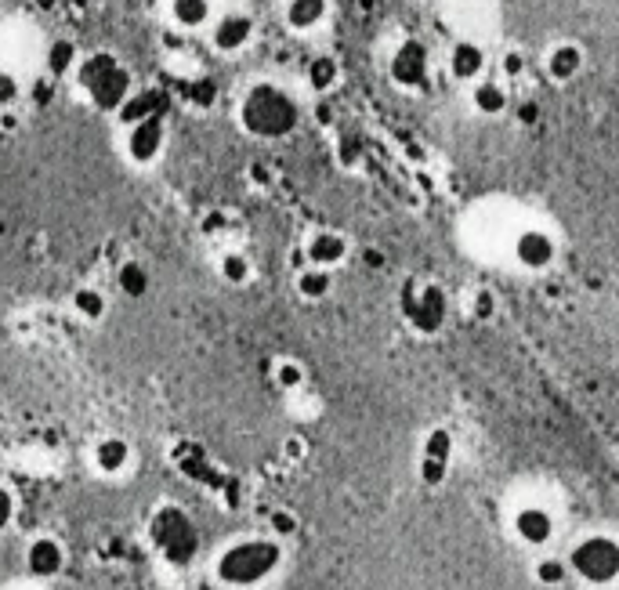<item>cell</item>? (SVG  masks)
Here are the masks:
<instances>
[{
	"instance_id": "14",
	"label": "cell",
	"mask_w": 619,
	"mask_h": 590,
	"mask_svg": "<svg viewBox=\"0 0 619 590\" xmlns=\"http://www.w3.org/2000/svg\"><path fill=\"white\" fill-rule=\"evenodd\" d=\"M449 73H453V80H460V84H478L482 73H486V51L478 48V44H471V40L453 44V48H449Z\"/></svg>"
},
{
	"instance_id": "32",
	"label": "cell",
	"mask_w": 619,
	"mask_h": 590,
	"mask_svg": "<svg viewBox=\"0 0 619 590\" xmlns=\"http://www.w3.org/2000/svg\"><path fill=\"white\" fill-rule=\"evenodd\" d=\"M268 529H272L276 536H294L297 533V518L290 511H283V507H279V511L268 514Z\"/></svg>"
},
{
	"instance_id": "10",
	"label": "cell",
	"mask_w": 619,
	"mask_h": 590,
	"mask_svg": "<svg viewBox=\"0 0 619 590\" xmlns=\"http://www.w3.org/2000/svg\"><path fill=\"white\" fill-rule=\"evenodd\" d=\"M511 529H515V536L525 547H547L554 540V533H558V522H554V514L543 504H522L511 514Z\"/></svg>"
},
{
	"instance_id": "3",
	"label": "cell",
	"mask_w": 619,
	"mask_h": 590,
	"mask_svg": "<svg viewBox=\"0 0 619 590\" xmlns=\"http://www.w3.org/2000/svg\"><path fill=\"white\" fill-rule=\"evenodd\" d=\"M77 84L91 98V105L102 109V113H120V105L134 95L131 69L116 55H109V51H91V55L80 58Z\"/></svg>"
},
{
	"instance_id": "25",
	"label": "cell",
	"mask_w": 619,
	"mask_h": 590,
	"mask_svg": "<svg viewBox=\"0 0 619 590\" xmlns=\"http://www.w3.org/2000/svg\"><path fill=\"white\" fill-rule=\"evenodd\" d=\"M308 87H312L315 95H323V91H330V87L337 84V77H341V66H337L330 55H315L312 62H308Z\"/></svg>"
},
{
	"instance_id": "29",
	"label": "cell",
	"mask_w": 619,
	"mask_h": 590,
	"mask_svg": "<svg viewBox=\"0 0 619 590\" xmlns=\"http://www.w3.org/2000/svg\"><path fill=\"white\" fill-rule=\"evenodd\" d=\"M272 381H276V388L283 391H294L305 384V366L297 359H279L276 362V370H272Z\"/></svg>"
},
{
	"instance_id": "4",
	"label": "cell",
	"mask_w": 619,
	"mask_h": 590,
	"mask_svg": "<svg viewBox=\"0 0 619 590\" xmlns=\"http://www.w3.org/2000/svg\"><path fill=\"white\" fill-rule=\"evenodd\" d=\"M149 540L153 547L160 551V558L167 565H192V558L200 554V533H196V525L192 518L181 507L174 504H163L156 507V514L149 518Z\"/></svg>"
},
{
	"instance_id": "30",
	"label": "cell",
	"mask_w": 619,
	"mask_h": 590,
	"mask_svg": "<svg viewBox=\"0 0 619 590\" xmlns=\"http://www.w3.org/2000/svg\"><path fill=\"white\" fill-rule=\"evenodd\" d=\"M417 475H420V482H424L428 489H439V486H446L449 464H442V460H424V457H420Z\"/></svg>"
},
{
	"instance_id": "36",
	"label": "cell",
	"mask_w": 619,
	"mask_h": 590,
	"mask_svg": "<svg viewBox=\"0 0 619 590\" xmlns=\"http://www.w3.org/2000/svg\"><path fill=\"white\" fill-rule=\"evenodd\" d=\"M0 232H4V221H0Z\"/></svg>"
},
{
	"instance_id": "31",
	"label": "cell",
	"mask_w": 619,
	"mask_h": 590,
	"mask_svg": "<svg viewBox=\"0 0 619 590\" xmlns=\"http://www.w3.org/2000/svg\"><path fill=\"white\" fill-rule=\"evenodd\" d=\"M19 95H22L19 80L11 77L8 69H0V109H11V105L19 102Z\"/></svg>"
},
{
	"instance_id": "2",
	"label": "cell",
	"mask_w": 619,
	"mask_h": 590,
	"mask_svg": "<svg viewBox=\"0 0 619 590\" xmlns=\"http://www.w3.org/2000/svg\"><path fill=\"white\" fill-rule=\"evenodd\" d=\"M279 565H283V547L265 536H250V540H236L218 554L214 576L232 590H254L272 580Z\"/></svg>"
},
{
	"instance_id": "17",
	"label": "cell",
	"mask_w": 619,
	"mask_h": 590,
	"mask_svg": "<svg viewBox=\"0 0 619 590\" xmlns=\"http://www.w3.org/2000/svg\"><path fill=\"white\" fill-rule=\"evenodd\" d=\"M95 467L102 471V475H120V471H127V464H131V442L120 435H109L102 438L95 446Z\"/></svg>"
},
{
	"instance_id": "28",
	"label": "cell",
	"mask_w": 619,
	"mask_h": 590,
	"mask_svg": "<svg viewBox=\"0 0 619 590\" xmlns=\"http://www.w3.org/2000/svg\"><path fill=\"white\" fill-rule=\"evenodd\" d=\"M420 457H424V460H442V464H449V460H453V431H449V428H431L428 435H424Z\"/></svg>"
},
{
	"instance_id": "19",
	"label": "cell",
	"mask_w": 619,
	"mask_h": 590,
	"mask_svg": "<svg viewBox=\"0 0 619 590\" xmlns=\"http://www.w3.org/2000/svg\"><path fill=\"white\" fill-rule=\"evenodd\" d=\"M471 105H475V113L482 116H504L511 98H507V87L500 80H478L471 87Z\"/></svg>"
},
{
	"instance_id": "34",
	"label": "cell",
	"mask_w": 619,
	"mask_h": 590,
	"mask_svg": "<svg viewBox=\"0 0 619 590\" xmlns=\"http://www.w3.org/2000/svg\"><path fill=\"white\" fill-rule=\"evenodd\" d=\"M471 312H475V319H489V315H493V294H489V290H478Z\"/></svg>"
},
{
	"instance_id": "26",
	"label": "cell",
	"mask_w": 619,
	"mask_h": 590,
	"mask_svg": "<svg viewBox=\"0 0 619 590\" xmlns=\"http://www.w3.org/2000/svg\"><path fill=\"white\" fill-rule=\"evenodd\" d=\"M73 308H77L80 319H87V323H98V319H105V308H109V301H105L102 290H95V286H80L77 294H73Z\"/></svg>"
},
{
	"instance_id": "24",
	"label": "cell",
	"mask_w": 619,
	"mask_h": 590,
	"mask_svg": "<svg viewBox=\"0 0 619 590\" xmlns=\"http://www.w3.org/2000/svg\"><path fill=\"white\" fill-rule=\"evenodd\" d=\"M77 66H80V51H77V44L73 40H55L48 48V73L51 77H66V73H77Z\"/></svg>"
},
{
	"instance_id": "11",
	"label": "cell",
	"mask_w": 619,
	"mask_h": 590,
	"mask_svg": "<svg viewBox=\"0 0 619 590\" xmlns=\"http://www.w3.org/2000/svg\"><path fill=\"white\" fill-rule=\"evenodd\" d=\"M250 40H254V19L243 15V11H229V15H221L210 29V44L214 51L221 55H239L243 48H250Z\"/></svg>"
},
{
	"instance_id": "21",
	"label": "cell",
	"mask_w": 619,
	"mask_h": 590,
	"mask_svg": "<svg viewBox=\"0 0 619 590\" xmlns=\"http://www.w3.org/2000/svg\"><path fill=\"white\" fill-rule=\"evenodd\" d=\"M294 286H297V294L305 297V301H323V297L334 294V272L315 268V265H305L301 272H297Z\"/></svg>"
},
{
	"instance_id": "18",
	"label": "cell",
	"mask_w": 619,
	"mask_h": 590,
	"mask_svg": "<svg viewBox=\"0 0 619 590\" xmlns=\"http://www.w3.org/2000/svg\"><path fill=\"white\" fill-rule=\"evenodd\" d=\"M163 113V95L160 91H134L131 98H127L124 105H120V113H116V120L127 127L142 124V120H149V116H160Z\"/></svg>"
},
{
	"instance_id": "33",
	"label": "cell",
	"mask_w": 619,
	"mask_h": 590,
	"mask_svg": "<svg viewBox=\"0 0 619 590\" xmlns=\"http://www.w3.org/2000/svg\"><path fill=\"white\" fill-rule=\"evenodd\" d=\"M15 511H19V507H15V493L0 486V533H4V529L15 522Z\"/></svg>"
},
{
	"instance_id": "6",
	"label": "cell",
	"mask_w": 619,
	"mask_h": 590,
	"mask_svg": "<svg viewBox=\"0 0 619 590\" xmlns=\"http://www.w3.org/2000/svg\"><path fill=\"white\" fill-rule=\"evenodd\" d=\"M399 308H402L406 326H410L413 334H424V337L439 334L442 326H446V319H449L446 290L435 286V283H417V279H410V283L402 286Z\"/></svg>"
},
{
	"instance_id": "20",
	"label": "cell",
	"mask_w": 619,
	"mask_h": 590,
	"mask_svg": "<svg viewBox=\"0 0 619 590\" xmlns=\"http://www.w3.org/2000/svg\"><path fill=\"white\" fill-rule=\"evenodd\" d=\"M167 15L178 29L185 33H196L210 22V0H171L167 4Z\"/></svg>"
},
{
	"instance_id": "7",
	"label": "cell",
	"mask_w": 619,
	"mask_h": 590,
	"mask_svg": "<svg viewBox=\"0 0 619 590\" xmlns=\"http://www.w3.org/2000/svg\"><path fill=\"white\" fill-rule=\"evenodd\" d=\"M388 77L402 91H424L431 80V51L424 40H406L388 62Z\"/></svg>"
},
{
	"instance_id": "9",
	"label": "cell",
	"mask_w": 619,
	"mask_h": 590,
	"mask_svg": "<svg viewBox=\"0 0 619 590\" xmlns=\"http://www.w3.org/2000/svg\"><path fill=\"white\" fill-rule=\"evenodd\" d=\"M511 254H515L518 268H525V272H547L558 261V243H554L551 232L522 229L515 236V243H511Z\"/></svg>"
},
{
	"instance_id": "22",
	"label": "cell",
	"mask_w": 619,
	"mask_h": 590,
	"mask_svg": "<svg viewBox=\"0 0 619 590\" xmlns=\"http://www.w3.org/2000/svg\"><path fill=\"white\" fill-rule=\"evenodd\" d=\"M116 286H120V294L124 297L142 301V297L149 294L153 279H149V268H145L142 261H124V265L116 268Z\"/></svg>"
},
{
	"instance_id": "16",
	"label": "cell",
	"mask_w": 619,
	"mask_h": 590,
	"mask_svg": "<svg viewBox=\"0 0 619 590\" xmlns=\"http://www.w3.org/2000/svg\"><path fill=\"white\" fill-rule=\"evenodd\" d=\"M326 15H330V4H326V0H286V8H283V22L294 29V33H312V29L323 26Z\"/></svg>"
},
{
	"instance_id": "8",
	"label": "cell",
	"mask_w": 619,
	"mask_h": 590,
	"mask_svg": "<svg viewBox=\"0 0 619 590\" xmlns=\"http://www.w3.org/2000/svg\"><path fill=\"white\" fill-rule=\"evenodd\" d=\"M163 145H167V120H163V113L127 127V160L138 163V167H149V163L160 160Z\"/></svg>"
},
{
	"instance_id": "27",
	"label": "cell",
	"mask_w": 619,
	"mask_h": 590,
	"mask_svg": "<svg viewBox=\"0 0 619 590\" xmlns=\"http://www.w3.org/2000/svg\"><path fill=\"white\" fill-rule=\"evenodd\" d=\"M218 272H221V279H225V283L243 286V283H250V276H254V265H250L247 254H239V250H229V254H221Z\"/></svg>"
},
{
	"instance_id": "23",
	"label": "cell",
	"mask_w": 619,
	"mask_h": 590,
	"mask_svg": "<svg viewBox=\"0 0 619 590\" xmlns=\"http://www.w3.org/2000/svg\"><path fill=\"white\" fill-rule=\"evenodd\" d=\"M569 562H565L562 554H543V558H536L533 562V580L540 583V587L547 590H558L569 583Z\"/></svg>"
},
{
	"instance_id": "35",
	"label": "cell",
	"mask_w": 619,
	"mask_h": 590,
	"mask_svg": "<svg viewBox=\"0 0 619 590\" xmlns=\"http://www.w3.org/2000/svg\"><path fill=\"white\" fill-rule=\"evenodd\" d=\"M200 229L203 232H221V229H225V214H221V210H210L207 218H203Z\"/></svg>"
},
{
	"instance_id": "12",
	"label": "cell",
	"mask_w": 619,
	"mask_h": 590,
	"mask_svg": "<svg viewBox=\"0 0 619 590\" xmlns=\"http://www.w3.org/2000/svg\"><path fill=\"white\" fill-rule=\"evenodd\" d=\"M66 569V547L55 536H37L26 547V572L37 580H55L58 572Z\"/></svg>"
},
{
	"instance_id": "15",
	"label": "cell",
	"mask_w": 619,
	"mask_h": 590,
	"mask_svg": "<svg viewBox=\"0 0 619 590\" xmlns=\"http://www.w3.org/2000/svg\"><path fill=\"white\" fill-rule=\"evenodd\" d=\"M583 62H587V55H583L580 44H572V40H558L551 51H547V58H543V66H547V73H551V80H572L580 77Z\"/></svg>"
},
{
	"instance_id": "1",
	"label": "cell",
	"mask_w": 619,
	"mask_h": 590,
	"mask_svg": "<svg viewBox=\"0 0 619 590\" xmlns=\"http://www.w3.org/2000/svg\"><path fill=\"white\" fill-rule=\"evenodd\" d=\"M301 124V105L297 98L279 84H254L247 95L239 98V127L250 134V138H261V142H279V138H290Z\"/></svg>"
},
{
	"instance_id": "13",
	"label": "cell",
	"mask_w": 619,
	"mask_h": 590,
	"mask_svg": "<svg viewBox=\"0 0 619 590\" xmlns=\"http://www.w3.org/2000/svg\"><path fill=\"white\" fill-rule=\"evenodd\" d=\"M305 261L315 268H337L341 261H348V239L341 236V232L334 229H323V232H315L312 239L305 243Z\"/></svg>"
},
{
	"instance_id": "5",
	"label": "cell",
	"mask_w": 619,
	"mask_h": 590,
	"mask_svg": "<svg viewBox=\"0 0 619 590\" xmlns=\"http://www.w3.org/2000/svg\"><path fill=\"white\" fill-rule=\"evenodd\" d=\"M569 572L587 587H612L619 580V540L609 533L583 536L569 554Z\"/></svg>"
}]
</instances>
